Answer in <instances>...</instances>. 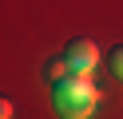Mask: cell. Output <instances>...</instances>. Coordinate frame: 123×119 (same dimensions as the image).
Instances as JSON below:
<instances>
[{"instance_id":"6da1fadb","label":"cell","mask_w":123,"mask_h":119,"mask_svg":"<svg viewBox=\"0 0 123 119\" xmlns=\"http://www.w3.org/2000/svg\"><path fill=\"white\" fill-rule=\"evenodd\" d=\"M56 111L64 119H80L95 111V87L87 83V71H72L56 79Z\"/></svg>"},{"instance_id":"7a4b0ae2","label":"cell","mask_w":123,"mask_h":119,"mask_svg":"<svg viewBox=\"0 0 123 119\" xmlns=\"http://www.w3.org/2000/svg\"><path fill=\"white\" fill-rule=\"evenodd\" d=\"M64 60L72 63V71H91L99 63V48L91 44V40H72L68 52H64Z\"/></svg>"},{"instance_id":"3957f363","label":"cell","mask_w":123,"mask_h":119,"mask_svg":"<svg viewBox=\"0 0 123 119\" xmlns=\"http://www.w3.org/2000/svg\"><path fill=\"white\" fill-rule=\"evenodd\" d=\"M111 75H115V79H123V44L111 52Z\"/></svg>"}]
</instances>
